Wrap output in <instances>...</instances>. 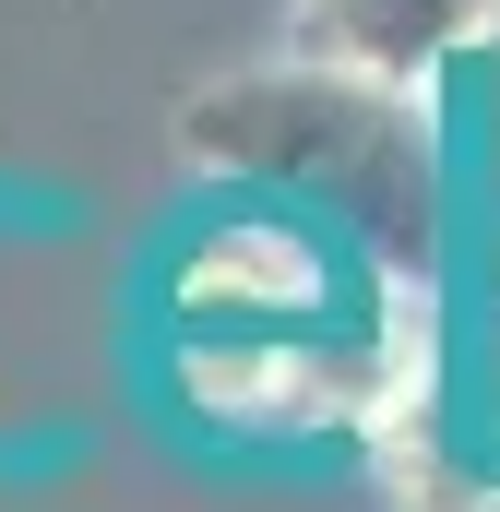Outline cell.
<instances>
[{
    "label": "cell",
    "instance_id": "8992f818",
    "mask_svg": "<svg viewBox=\"0 0 500 512\" xmlns=\"http://www.w3.org/2000/svg\"><path fill=\"white\" fill-rule=\"evenodd\" d=\"M441 298H465L477 322H500V179H477V191H465V239H453Z\"/></svg>",
    "mask_w": 500,
    "mask_h": 512
},
{
    "label": "cell",
    "instance_id": "3957f363",
    "mask_svg": "<svg viewBox=\"0 0 500 512\" xmlns=\"http://www.w3.org/2000/svg\"><path fill=\"white\" fill-rule=\"evenodd\" d=\"M370 298H405V286H381L346 227H322L310 203L250 191V179H215L179 215L167 262H155L167 334H215V322H334V310H370Z\"/></svg>",
    "mask_w": 500,
    "mask_h": 512
},
{
    "label": "cell",
    "instance_id": "6da1fadb",
    "mask_svg": "<svg viewBox=\"0 0 500 512\" xmlns=\"http://www.w3.org/2000/svg\"><path fill=\"white\" fill-rule=\"evenodd\" d=\"M179 143L203 179H250V191H286L310 203L322 227H346L358 262L405 298H441L453 239H465V167H453V131L417 84H381L346 60H262L227 72L179 108Z\"/></svg>",
    "mask_w": 500,
    "mask_h": 512
},
{
    "label": "cell",
    "instance_id": "7a4b0ae2",
    "mask_svg": "<svg viewBox=\"0 0 500 512\" xmlns=\"http://www.w3.org/2000/svg\"><path fill=\"white\" fill-rule=\"evenodd\" d=\"M429 358V298H370L334 322H215L167 334V393L250 453H310V441H381Z\"/></svg>",
    "mask_w": 500,
    "mask_h": 512
},
{
    "label": "cell",
    "instance_id": "5b68a950",
    "mask_svg": "<svg viewBox=\"0 0 500 512\" xmlns=\"http://www.w3.org/2000/svg\"><path fill=\"white\" fill-rule=\"evenodd\" d=\"M429 108H441V131H453L465 191H477V179H500V24H489V36H465V48L429 72Z\"/></svg>",
    "mask_w": 500,
    "mask_h": 512
},
{
    "label": "cell",
    "instance_id": "277c9868",
    "mask_svg": "<svg viewBox=\"0 0 500 512\" xmlns=\"http://www.w3.org/2000/svg\"><path fill=\"white\" fill-rule=\"evenodd\" d=\"M500 0H298V24H286V48L298 60H346V72H381V84H417L429 96V72L465 48V36H489Z\"/></svg>",
    "mask_w": 500,
    "mask_h": 512
}]
</instances>
